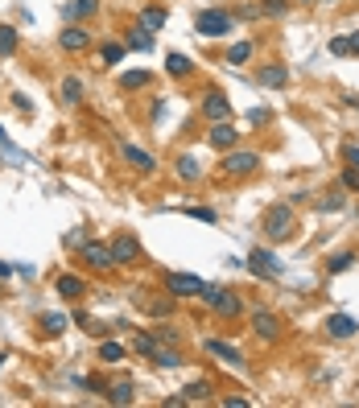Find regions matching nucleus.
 Wrapping results in <instances>:
<instances>
[{"label": "nucleus", "instance_id": "f257e3e1", "mask_svg": "<svg viewBox=\"0 0 359 408\" xmlns=\"http://www.w3.org/2000/svg\"><path fill=\"white\" fill-rule=\"evenodd\" d=\"M261 227H264V235H268L273 243H285L289 235H293V227H297V215H293L289 202H273V206L264 211Z\"/></svg>", "mask_w": 359, "mask_h": 408}, {"label": "nucleus", "instance_id": "f03ea898", "mask_svg": "<svg viewBox=\"0 0 359 408\" xmlns=\"http://www.w3.org/2000/svg\"><path fill=\"white\" fill-rule=\"evenodd\" d=\"M232 29H236V17L227 8H198L194 13V33H203V37H227Z\"/></svg>", "mask_w": 359, "mask_h": 408}, {"label": "nucleus", "instance_id": "7ed1b4c3", "mask_svg": "<svg viewBox=\"0 0 359 408\" xmlns=\"http://www.w3.org/2000/svg\"><path fill=\"white\" fill-rule=\"evenodd\" d=\"M211 310L219 313V317H239L244 313V301H239V293L236 288H219V285H207L203 293H198Z\"/></svg>", "mask_w": 359, "mask_h": 408}, {"label": "nucleus", "instance_id": "20e7f679", "mask_svg": "<svg viewBox=\"0 0 359 408\" xmlns=\"http://www.w3.org/2000/svg\"><path fill=\"white\" fill-rule=\"evenodd\" d=\"M161 288H166L173 301H186V297H198V293L207 288V281H203V276H194V272H166Z\"/></svg>", "mask_w": 359, "mask_h": 408}, {"label": "nucleus", "instance_id": "39448f33", "mask_svg": "<svg viewBox=\"0 0 359 408\" xmlns=\"http://www.w3.org/2000/svg\"><path fill=\"white\" fill-rule=\"evenodd\" d=\"M261 169V153L256 148H227L223 153V173L227 177H248Z\"/></svg>", "mask_w": 359, "mask_h": 408}, {"label": "nucleus", "instance_id": "423d86ee", "mask_svg": "<svg viewBox=\"0 0 359 408\" xmlns=\"http://www.w3.org/2000/svg\"><path fill=\"white\" fill-rule=\"evenodd\" d=\"M112 247V264L116 268H132V264H141V240L137 235H128V231H120L116 240L108 243Z\"/></svg>", "mask_w": 359, "mask_h": 408}, {"label": "nucleus", "instance_id": "0eeeda50", "mask_svg": "<svg viewBox=\"0 0 359 408\" xmlns=\"http://www.w3.org/2000/svg\"><path fill=\"white\" fill-rule=\"evenodd\" d=\"M79 260L91 268V272H112V247L108 243H99V240H87L83 247H79Z\"/></svg>", "mask_w": 359, "mask_h": 408}, {"label": "nucleus", "instance_id": "6e6552de", "mask_svg": "<svg viewBox=\"0 0 359 408\" xmlns=\"http://www.w3.org/2000/svg\"><path fill=\"white\" fill-rule=\"evenodd\" d=\"M207 144L219 148V153H227V148H236L239 144V128L232 120H215L211 124V132H207Z\"/></svg>", "mask_w": 359, "mask_h": 408}, {"label": "nucleus", "instance_id": "1a4fd4ad", "mask_svg": "<svg viewBox=\"0 0 359 408\" xmlns=\"http://www.w3.org/2000/svg\"><path fill=\"white\" fill-rule=\"evenodd\" d=\"M252 334L261 338V342H277L281 338V317L268 310H256L252 313Z\"/></svg>", "mask_w": 359, "mask_h": 408}, {"label": "nucleus", "instance_id": "9d476101", "mask_svg": "<svg viewBox=\"0 0 359 408\" xmlns=\"http://www.w3.org/2000/svg\"><path fill=\"white\" fill-rule=\"evenodd\" d=\"M198 112H203V120H232V99L223 95V91H207V99H203V107H198Z\"/></svg>", "mask_w": 359, "mask_h": 408}, {"label": "nucleus", "instance_id": "9b49d317", "mask_svg": "<svg viewBox=\"0 0 359 408\" xmlns=\"http://www.w3.org/2000/svg\"><path fill=\"white\" fill-rule=\"evenodd\" d=\"M58 46L67 49V54H83V49H91V29H83V25H67V29L58 33Z\"/></svg>", "mask_w": 359, "mask_h": 408}, {"label": "nucleus", "instance_id": "f8f14e48", "mask_svg": "<svg viewBox=\"0 0 359 408\" xmlns=\"http://www.w3.org/2000/svg\"><path fill=\"white\" fill-rule=\"evenodd\" d=\"M248 268H252V272H256V276H268V281H273V276H281V272H285V264H281V260H277V256H273V252H264V247H256V252H252V256H248Z\"/></svg>", "mask_w": 359, "mask_h": 408}, {"label": "nucleus", "instance_id": "ddd939ff", "mask_svg": "<svg viewBox=\"0 0 359 408\" xmlns=\"http://www.w3.org/2000/svg\"><path fill=\"white\" fill-rule=\"evenodd\" d=\"M203 346H207V355H215L219 363H232V367H244V351H239L236 342H223V338H207Z\"/></svg>", "mask_w": 359, "mask_h": 408}, {"label": "nucleus", "instance_id": "4468645a", "mask_svg": "<svg viewBox=\"0 0 359 408\" xmlns=\"http://www.w3.org/2000/svg\"><path fill=\"white\" fill-rule=\"evenodd\" d=\"M120 153H124V161H128V165L137 169V173H144V177H149V173H157V161H153V157H149L144 148H137L132 141H124V144H120Z\"/></svg>", "mask_w": 359, "mask_h": 408}, {"label": "nucleus", "instance_id": "2eb2a0df", "mask_svg": "<svg viewBox=\"0 0 359 408\" xmlns=\"http://www.w3.org/2000/svg\"><path fill=\"white\" fill-rule=\"evenodd\" d=\"M322 330L331 338H355L359 334V322L351 317V313H331L326 322H322Z\"/></svg>", "mask_w": 359, "mask_h": 408}, {"label": "nucleus", "instance_id": "dca6fc26", "mask_svg": "<svg viewBox=\"0 0 359 408\" xmlns=\"http://www.w3.org/2000/svg\"><path fill=\"white\" fill-rule=\"evenodd\" d=\"M173 173H178L186 186H194V182L203 177V161H198L194 153H178V157H173Z\"/></svg>", "mask_w": 359, "mask_h": 408}, {"label": "nucleus", "instance_id": "f3484780", "mask_svg": "<svg viewBox=\"0 0 359 408\" xmlns=\"http://www.w3.org/2000/svg\"><path fill=\"white\" fill-rule=\"evenodd\" d=\"M54 293H58L62 301H79V297L87 293V281H83V276H74V272H62V276L54 281Z\"/></svg>", "mask_w": 359, "mask_h": 408}, {"label": "nucleus", "instance_id": "a211bd4d", "mask_svg": "<svg viewBox=\"0 0 359 408\" xmlns=\"http://www.w3.org/2000/svg\"><path fill=\"white\" fill-rule=\"evenodd\" d=\"M103 392H108V404H116V408L137 404V384H132V380H116V384L103 387Z\"/></svg>", "mask_w": 359, "mask_h": 408}, {"label": "nucleus", "instance_id": "6ab92c4d", "mask_svg": "<svg viewBox=\"0 0 359 408\" xmlns=\"http://www.w3.org/2000/svg\"><path fill=\"white\" fill-rule=\"evenodd\" d=\"M256 83H261V87H285L289 66H281V62H264L261 71H256Z\"/></svg>", "mask_w": 359, "mask_h": 408}, {"label": "nucleus", "instance_id": "aec40b11", "mask_svg": "<svg viewBox=\"0 0 359 408\" xmlns=\"http://www.w3.org/2000/svg\"><path fill=\"white\" fill-rule=\"evenodd\" d=\"M166 21H169V8H166V4H144V8H141V25L149 29V33L166 29Z\"/></svg>", "mask_w": 359, "mask_h": 408}, {"label": "nucleus", "instance_id": "412c9836", "mask_svg": "<svg viewBox=\"0 0 359 408\" xmlns=\"http://www.w3.org/2000/svg\"><path fill=\"white\" fill-rule=\"evenodd\" d=\"M96 13H99V0H67L62 4L67 21H83V17H96Z\"/></svg>", "mask_w": 359, "mask_h": 408}, {"label": "nucleus", "instance_id": "4be33fe9", "mask_svg": "<svg viewBox=\"0 0 359 408\" xmlns=\"http://www.w3.org/2000/svg\"><path fill=\"white\" fill-rule=\"evenodd\" d=\"M124 49H137V54H144V49H153V33H149L144 25H132V29L124 33Z\"/></svg>", "mask_w": 359, "mask_h": 408}, {"label": "nucleus", "instance_id": "5701e85b", "mask_svg": "<svg viewBox=\"0 0 359 408\" xmlns=\"http://www.w3.org/2000/svg\"><path fill=\"white\" fill-rule=\"evenodd\" d=\"M166 74H173V78H190L194 62L186 58V54H178V49H173V54H166Z\"/></svg>", "mask_w": 359, "mask_h": 408}, {"label": "nucleus", "instance_id": "b1692460", "mask_svg": "<svg viewBox=\"0 0 359 408\" xmlns=\"http://www.w3.org/2000/svg\"><path fill=\"white\" fill-rule=\"evenodd\" d=\"M153 83V74L149 71H124L120 74V91H144Z\"/></svg>", "mask_w": 359, "mask_h": 408}, {"label": "nucleus", "instance_id": "393cba45", "mask_svg": "<svg viewBox=\"0 0 359 408\" xmlns=\"http://www.w3.org/2000/svg\"><path fill=\"white\" fill-rule=\"evenodd\" d=\"M149 359L157 363V367H169V371H173V367H182V363H186V359H182V351H173V346H169V351H166V346H161V342H157V346H153V355H149Z\"/></svg>", "mask_w": 359, "mask_h": 408}, {"label": "nucleus", "instance_id": "a878e982", "mask_svg": "<svg viewBox=\"0 0 359 408\" xmlns=\"http://www.w3.org/2000/svg\"><path fill=\"white\" fill-rule=\"evenodd\" d=\"M58 99L71 103V107H74V103H83V83H79L74 74H71V78H62V83H58Z\"/></svg>", "mask_w": 359, "mask_h": 408}, {"label": "nucleus", "instance_id": "bb28decb", "mask_svg": "<svg viewBox=\"0 0 359 408\" xmlns=\"http://www.w3.org/2000/svg\"><path fill=\"white\" fill-rule=\"evenodd\" d=\"M141 305L153 313V317H169V313H173V297H169V293L166 297H141Z\"/></svg>", "mask_w": 359, "mask_h": 408}, {"label": "nucleus", "instance_id": "cd10ccee", "mask_svg": "<svg viewBox=\"0 0 359 408\" xmlns=\"http://www.w3.org/2000/svg\"><path fill=\"white\" fill-rule=\"evenodd\" d=\"M21 46V37H17V29L13 25H0V58H13Z\"/></svg>", "mask_w": 359, "mask_h": 408}, {"label": "nucleus", "instance_id": "c85d7f7f", "mask_svg": "<svg viewBox=\"0 0 359 408\" xmlns=\"http://www.w3.org/2000/svg\"><path fill=\"white\" fill-rule=\"evenodd\" d=\"M99 62H103V66L124 62V42H103V46H99Z\"/></svg>", "mask_w": 359, "mask_h": 408}, {"label": "nucleus", "instance_id": "c756f323", "mask_svg": "<svg viewBox=\"0 0 359 408\" xmlns=\"http://www.w3.org/2000/svg\"><path fill=\"white\" fill-rule=\"evenodd\" d=\"M182 400H186V404H194V400H211V384H207V380L186 384V387H182Z\"/></svg>", "mask_w": 359, "mask_h": 408}, {"label": "nucleus", "instance_id": "7c9ffc66", "mask_svg": "<svg viewBox=\"0 0 359 408\" xmlns=\"http://www.w3.org/2000/svg\"><path fill=\"white\" fill-rule=\"evenodd\" d=\"M252 54H256V46H252V42H236V46L227 49V62H232V66H244Z\"/></svg>", "mask_w": 359, "mask_h": 408}, {"label": "nucleus", "instance_id": "2f4dec72", "mask_svg": "<svg viewBox=\"0 0 359 408\" xmlns=\"http://www.w3.org/2000/svg\"><path fill=\"white\" fill-rule=\"evenodd\" d=\"M124 346L120 342H99V363H124Z\"/></svg>", "mask_w": 359, "mask_h": 408}, {"label": "nucleus", "instance_id": "473e14b6", "mask_svg": "<svg viewBox=\"0 0 359 408\" xmlns=\"http://www.w3.org/2000/svg\"><path fill=\"white\" fill-rule=\"evenodd\" d=\"M71 322H67V313H42V330L46 334H62Z\"/></svg>", "mask_w": 359, "mask_h": 408}, {"label": "nucleus", "instance_id": "72a5a7b5", "mask_svg": "<svg viewBox=\"0 0 359 408\" xmlns=\"http://www.w3.org/2000/svg\"><path fill=\"white\" fill-rule=\"evenodd\" d=\"M351 264H355V252H338V256H331V260H326V272L335 276V272H347Z\"/></svg>", "mask_w": 359, "mask_h": 408}, {"label": "nucleus", "instance_id": "f704fd0d", "mask_svg": "<svg viewBox=\"0 0 359 408\" xmlns=\"http://www.w3.org/2000/svg\"><path fill=\"white\" fill-rule=\"evenodd\" d=\"M256 4H261V17H281V13H289L293 0H256Z\"/></svg>", "mask_w": 359, "mask_h": 408}, {"label": "nucleus", "instance_id": "c9c22d12", "mask_svg": "<svg viewBox=\"0 0 359 408\" xmlns=\"http://www.w3.org/2000/svg\"><path fill=\"white\" fill-rule=\"evenodd\" d=\"M182 215L186 218H198V223H219V215L211 206H182Z\"/></svg>", "mask_w": 359, "mask_h": 408}, {"label": "nucleus", "instance_id": "e433bc0d", "mask_svg": "<svg viewBox=\"0 0 359 408\" xmlns=\"http://www.w3.org/2000/svg\"><path fill=\"white\" fill-rule=\"evenodd\" d=\"M153 346H157V338H153V334H132V351H137V355L149 359V355H153Z\"/></svg>", "mask_w": 359, "mask_h": 408}, {"label": "nucleus", "instance_id": "4c0bfd02", "mask_svg": "<svg viewBox=\"0 0 359 408\" xmlns=\"http://www.w3.org/2000/svg\"><path fill=\"white\" fill-rule=\"evenodd\" d=\"M83 243H87V231H83V227H74V231H67V247H74V252H79Z\"/></svg>", "mask_w": 359, "mask_h": 408}, {"label": "nucleus", "instance_id": "58836bf2", "mask_svg": "<svg viewBox=\"0 0 359 408\" xmlns=\"http://www.w3.org/2000/svg\"><path fill=\"white\" fill-rule=\"evenodd\" d=\"M343 186L359 194V169H355V165H347V169H343Z\"/></svg>", "mask_w": 359, "mask_h": 408}, {"label": "nucleus", "instance_id": "ea45409f", "mask_svg": "<svg viewBox=\"0 0 359 408\" xmlns=\"http://www.w3.org/2000/svg\"><path fill=\"white\" fill-rule=\"evenodd\" d=\"M318 211H343V194H326V198L318 202Z\"/></svg>", "mask_w": 359, "mask_h": 408}, {"label": "nucleus", "instance_id": "a19ab883", "mask_svg": "<svg viewBox=\"0 0 359 408\" xmlns=\"http://www.w3.org/2000/svg\"><path fill=\"white\" fill-rule=\"evenodd\" d=\"M153 338H157V342H178V330H173V326H157Z\"/></svg>", "mask_w": 359, "mask_h": 408}, {"label": "nucleus", "instance_id": "79ce46f5", "mask_svg": "<svg viewBox=\"0 0 359 408\" xmlns=\"http://www.w3.org/2000/svg\"><path fill=\"white\" fill-rule=\"evenodd\" d=\"M343 157H347V165L359 169V144H343Z\"/></svg>", "mask_w": 359, "mask_h": 408}, {"label": "nucleus", "instance_id": "37998d69", "mask_svg": "<svg viewBox=\"0 0 359 408\" xmlns=\"http://www.w3.org/2000/svg\"><path fill=\"white\" fill-rule=\"evenodd\" d=\"M13 107H17V112H33V103H29L21 91H13Z\"/></svg>", "mask_w": 359, "mask_h": 408}, {"label": "nucleus", "instance_id": "c03bdc74", "mask_svg": "<svg viewBox=\"0 0 359 408\" xmlns=\"http://www.w3.org/2000/svg\"><path fill=\"white\" fill-rule=\"evenodd\" d=\"M248 120H252V124H268V107H252Z\"/></svg>", "mask_w": 359, "mask_h": 408}, {"label": "nucleus", "instance_id": "a18cd8bd", "mask_svg": "<svg viewBox=\"0 0 359 408\" xmlns=\"http://www.w3.org/2000/svg\"><path fill=\"white\" fill-rule=\"evenodd\" d=\"M331 54H347V37H331Z\"/></svg>", "mask_w": 359, "mask_h": 408}, {"label": "nucleus", "instance_id": "49530a36", "mask_svg": "<svg viewBox=\"0 0 359 408\" xmlns=\"http://www.w3.org/2000/svg\"><path fill=\"white\" fill-rule=\"evenodd\" d=\"M223 408H248V400H244V396H227V400H223Z\"/></svg>", "mask_w": 359, "mask_h": 408}, {"label": "nucleus", "instance_id": "de8ad7c7", "mask_svg": "<svg viewBox=\"0 0 359 408\" xmlns=\"http://www.w3.org/2000/svg\"><path fill=\"white\" fill-rule=\"evenodd\" d=\"M347 54H359V29L355 33H347Z\"/></svg>", "mask_w": 359, "mask_h": 408}, {"label": "nucleus", "instance_id": "09e8293b", "mask_svg": "<svg viewBox=\"0 0 359 408\" xmlns=\"http://www.w3.org/2000/svg\"><path fill=\"white\" fill-rule=\"evenodd\" d=\"M4 276H13V264H0V281H4Z\"/></svg>", "mask_w": 359, "mask_h": 408}, {"label": "nucleus", "instance_id": "8fccbe9b", "mask_svg": "<svg viewBox=\"0 0 359 408\" xmlns=\"http://www.w3.org/2000/svg\"><path fill=\"white\" fill-rule=\"evenodd\" d=\"M343 103H347V107H359V95H347Z\"/></svg>", "mask_w": 359, "mask_h": 408}, {"label": "nucleus", "instance_id": "3c124183", "mask_svg": "<svg viewBox=\"0 0 359 408\" xmlns=\"http://www.w3.org/2000/svg\"><path fill=\"white\" fill-rule=\"evenodd\" d=\"M0 144H4V148H13V144H8V132H4V128H0Z\"/></svg>", "mask_w": 359, "mask_h": 408}, {"label": "nucleus", "instance_id": "603ef678", "mask_svg": "<svg viewBox=\"0 0 359 408\" xmlns=\"http://www.w3.org/2000/svg\"><path fill=\"white\" fill-rule=\"evenodd\" d=\"M0 363H4V355H0Z\"/></svg>", "mask_w": 359, "mask_h": 408}, {"label": "nucleus", "instance_id": "864d4df0", "mask_svg": "<svg viewBox=\"0 0 359 408\" xmlns=\"http://www.w3.org/2000/svg\"><path fill=\"white\" fill-rule=\"evenodd\" d=\"M355 218H359V211H355Z\"/></svg>", "mask_w": 359, "mask_h": 408}, {"label": "nucleus", "instance_id": "5fc2aeb1", "mask_svg": "<svg viewBox=\"0 0 359 408\" xmlns=\"http://www.w3.org/2000/svg\"><path fill=\"white\" fill-rule=\"evenodd\" d=\"M306 4H310V0H306Z\"/></svg>", "mask_w": 359, "mask_h": 408}]
</instances>
